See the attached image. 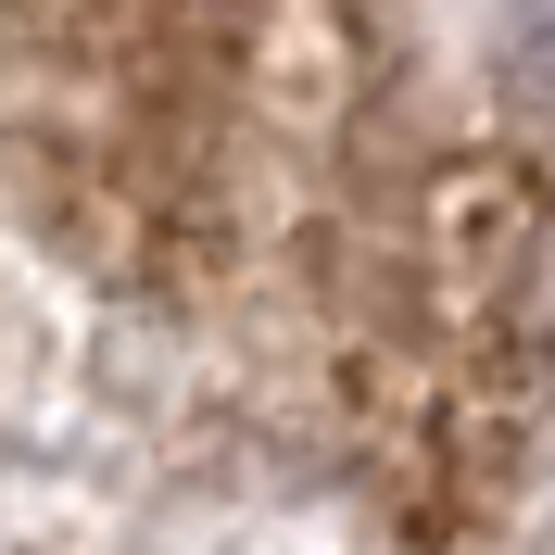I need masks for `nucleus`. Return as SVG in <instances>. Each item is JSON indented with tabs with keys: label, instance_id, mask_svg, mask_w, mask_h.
<instances>
[{
	"label": "nucleus",
	"instance_id": "f257e3e1",
	"mask_svg": "<svg viewBox=\"0 0 555 555\" xmlns=\"http://www.w3.org/2000/svg\"><path fill=\"white\" fill-rule=\"evenodd\" d=\"M0 215L416 543L543 454V127L429 102L404 0H0Z\"/></svg>",
	"mask_w": 555,
	"mask_h": 555
}]
</instances>
